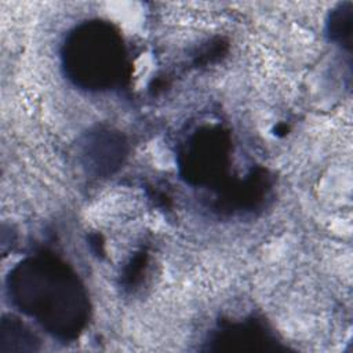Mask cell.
I'll return each mask as SVG.
<instances>
[{"mask_svg":"<svg viewBox=\"0 0 353 353\" xmlns=\"http://www.w3.org/2000/svg\"><path fill=\"white\" fill-rule=\"evenodd\" d=\"M274 131H276L274 134H277V135H284V134H287L288 127H287L285 124H279V125L276 127V130H274Z\"/></svg>","mask_w":353,"mask_h":353,"instance_id":"7c38bea8","label":"cell"},{"mask_svg":"<svg viewBox=\"0 0 353 353\" xmlns=\"http://www.w3.org/2000/svg\"><path fill=\"white\" fill-rule=\"evenodd\" d=\"M353 6L350 1L338 4L330 14L327 22V34L332 43L342 48H352Z\"/></svg>","mask_w":353,"mask_h":353,"instance_id":"ba28073f","label":"cell"},{"mask_svg":"<svg viewBox=\"0 0 353 353\" xmlns=\"http://www.w3.org/2000/svg\"><path fill=\"white\" fill-rule=\"evenodd\" d=\"M148 261L149 254L145 250H141L132 255L121 273V285L124 288H132L142 281L148 268Z\"/></svg>","mask_w":353,"mask_h":353,"instance_id":"9c48e42d","label":"cell"},{"mask_svg":"<svg viewBox=\"0 0 353 353\" xmlns=\"http://www.w3.org/2000/svg\"><path fill=\"white\" fill-rule=\"evenodd\" d=\"M88 245L91 248V251L98 255V256H103L105 255V243L101 234L98 233H92L88 236Z\"/></svg>","mask_w":353,"mask_h":353,"instance_id":"8fae6325","label":"cell"},{"mask_svg":"<svg viewBox=\"0 0 353 353\" xmlns=\"http://www.w3.org/2000/svg\"><path fill=\"white\" fill-rule=\"evenodd\" d=\"M269 190V176L262 168L252 170L248 176L225 186L219 194V207L230 211L252 210L266 197Z\"/></svg>","mask_w":353,"mask_h":353,"instance_id":"8992f818","label":"cell"},{"mask_svg":"<svg viewBox=\"0 0 353 353\" xmlns=\"http://www.w3.org/2000/svg\"><path fill=\"white\" fill-rule=\"evenodd\" d=\"M211 352H284L285 346L259 319L221 321L205 342Z\"/></svg>","mask_w":353,"mask_h":353,"instance_id":"277c9868","label":"cell"},{"mask_svg":"<svg viewBox=\"0 0 353 353\" xmlns=\"http://www.w3.org/2000/svg\"><path fill=\"white\" fill-rule=\"evenodd\" d=\"M39 338L14 316H4L0 327V352L39 350Z\"/></svg>","mask_w":353,"mask_h":353,"instance_id":"52a82bcc","label":"cell"},{"mask_svg":"<svg viewBox=\"0 0 353 353\" xmlns=\"http://www.w3.org/2000/svg\"><path fill=\"white\" fill-rule=\"evenodd\" d=\"M62 66L77 87L103 91L127 77V52L120 33L105 21L76 26L62 46Z\"/></svg>","mask_w":353,"mask_h":353,"instance_id":"7a4b0ae2","label":"cell"},{"mask_svg":"<svg viewBox=\"0 0 353 353\" xmlns=\"http://www.w3.org/2000/svg\"><path fill=\"white\" fill-rule=\"evenodd\" d=\"M7 294L19 312L59 341L77 339L87 325V291L77 274L51 254H36L17 263L7 277Z\"/></svg>","mask_w":353,"mask_h":353,"instance_id":"6da1fadb","label":"cell"},{"mask_svg":"<svg viewBox=\"0 0 353 353\" xmlns=\"http://www.w3.org/2000/svg\"><path fill=\"white\" fill-rule=\"evenodd\" d=\"M228 51V43H225L222 39H216L205 44L199 54L196 55L194 63L196 65H210L216 61H219Z\"/></svg>","mask_w":353,"mask_h":353,"instance_id":"30bf717a","label":"cell"},{"mask_svg":"<svg viewBox=\"0 0 353 353\" xmlns=\"http://www.w3.org/2000/svg\"><path fill=\"white\" fill-rule=\"evenodd\" d=\"M127 150V141L120 131L99 125L84 135L80 145V157L88 174L105 178L121 167Z\"/></svg>","mask_w":353,"mask_h":353,"instance_id":"5b68a950","label":"cell"},{"mask_svg":"<svg viewBox=\"0 0 353 353\" xmlns=\"http://www.w3.org/2000/svg\"><path fill=\"white\" fill-rule=\"evenodd\" d=\"M229 134L219 127L197 130L179 153L183 178L192 185H218L228 170Z\"/></svg>","mask_w":353,"mask_h":353,"instance_id":"3957f363","label":"cell"}]
</instances>
